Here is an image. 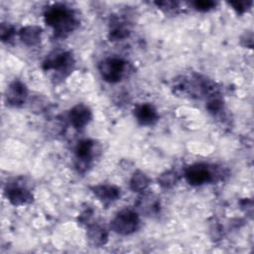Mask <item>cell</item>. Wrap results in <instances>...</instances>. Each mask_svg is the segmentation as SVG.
<instances>
[{
	"label": "cell",
	"instance_id": "cell-1",
	"mask_svg": "<svg viewBox=\"0 0 254 254\" xmlns=\"http://www.w3.org/2000/svg\"><path fill=\"white\" fill-rule=\"evenodd\" d=\"M46 23L59 36H65L76 27V20L71 11L63 5H54L45 14Z\"/></svg>",
	"mask_w": 254,
	"mask_h": 254
},
{
	"label": "cell",
	"instance_id": "cell-2",
	"mask_svg": "<svg viewBox=\"0 0 254 254\" xmlns=\"http://www.w3.org/2000/svg\"><path fill=\"white\" fill-rule=\"evenodd\" d=\"M139 217L137 213L130 209H123L116 214L110 223V227L113 231L127 235L133 233L139 225Z\"/></svg>",
	"mask_w": 254,
	"mask_h": 254
},
{
	"label": "cell",
	"instance_id": "cell-3",
	"mask_svg": "<svg viewBox=\"0 0 254 254\" xmlns=\"http://www.w3.org/2000/svg\"><path fill=\"white\" fill-rule=\"evenodd\" d=\"M125 67L126 63L118 58L105 59L98 65L102 78L108 82L119 81L125 72Z\"/></svg>",
	"mask_w": 254,
	"mask_h": 254
},
{
	"label": "cell",
	"instance_id": "cell-4",
	"mask_svg": "<svg viewBox=\"0 0 254 254\" xmlns=\"http://www.w3.org/2000/svg\"><path fill=\"white\" fill-rule=\"evenodd\" d=\"M185 178L190 185L200 186L212 180V173L204 164H194L185 171Z\"/></svg>",
	"mask_w": 254,
	"mask_h": 254
},
{
	"label": "cell",
	"instance_id": "cell-5",
	"mask_svg": "<svg viewBox=\"0 0 254 254\" xmlns=\"http://www.w3.org/2000/svg\"><path fill=\"white\" fill-rule=\"evenodd\" d=\"M74 64V60L70 53L64 52L58 54L56 57L48 60L44 64L45 69H53L59 73L65 74L70 71Z\"/></svg>",
	"mask_w": 254,
	"mask_h": 254
},
{
	"label": "cell",
	"instance_id": "cell-6",
	"mask_svg": "<svg viewBox=\"0 0 254 254\" xmlns=\"http://www.w3.org/2000/svg\"><path fill=\"white\" fill-rule=\"evenodd\" d=\"M69 120L74 128H83L91 120V111L90 109L83 105L77 104L69 111Z\"/></svg>",
	"mask_w": 254,
	"mask_h": 254
},
{
	"label": "cell",
	"instance_id": "cell-7",
	"mask_svg": "<svg viewBox=\"0 0 254 254\" xmlns=\"http://www.w3.org/2000/svg\"><path fill=\"white\" fill-rule=\"evenodd\" d=\"M27 94H28V91L26 86L21 81L16 80L12 82L7 88L6 98L11 105L18 106L24 103L27 97Z\"/></svg>",
	"mask_w": 254,
	"mask_h": 254
},
{
	"label": "cell",
	"instance_id": "cell-8",
	"mask_svg": "<svg viewBox=\"0 0 254 254\" xmlns=\"http://www.w3.org/2000/svg\"><path fill=\"white\" fill-rule=\"evenodd\" d=\"M134 115L142 125H152L158 120V113L155 107L148 103L137 106L134 110Z\"/></svg>",
	"mask_w": 254,
	"mask_h": 254
},
{
	"label": "cell",
	"instance_id": "cell-9",
	"mask_svg": "<svg viewBox=\"0 0 254 254\" xmlns=\"http://www.w3.org/2000/svg\"><path fill=\"white\" fill-rule=\"evenodd\" d=\"M6 194L8 199L14 205H20L32 198V194L25 188L20 186H11L7 189Z\"/></svg>",
	"mask_w": 254,
	"mask_h": 254
},
{
	"label": "cell",
	"instance_id": "cell-10",
	"mask_svg": "<svg viewBox=\"0 0 254 254\" xmlns=\"http://www.w3.org/2000/svg\"><path fill=\"white\" fill-rule=\"evenodd\" d=\"M94 194L103 202H111L120 196V190L114 186L100 185L93 188Z\"/></svg>",
	"mask_w": 254,
	"mask_h": 254
},
{
	"label": "cell",
	"instance_id": "cell-11",
	"mask_svg": "<svg viewBox=\"0 0 254 254\" xmlns=\"http://www.w3.org/2000/svg\"><path fill=\"white\" fill-rule=\"evenodd\" d=\"M93 151V142L90 140H82L78 142L75 148V155L78 161L85 165L91 160ZM87 166V165H86Z\"/></svg>",
	"mask_w": 254,
	"mask_h": 254
},
{
	"label": "cell",
	"instance_id": "cell-12",
	"mask_svg": "<svg viewBox=\"0 0 254 254\" xmlns=\"http://www.w3.org/2000/svg\"><path fill=\"white\" fill-rule=\"evenodd\" d=\"M41 28L38 26H28L21 30L20 37L25 44L33 46L39 43L41 38Z\"/></svg>",
	"mask_w": 254,
	"mask_h": 254
},
{
	"label": "cell",
	"instance_id": "cell-13",
	"mask_svg": "<svg viewBox=\"0 0 254 254\" xmlns=\"http://www.w3.org/2000/svg\"><path fill=\"white\" fill-rule=\"evenodd\" d=\"M87 238L93 245L100 246L106 242L107 233L105 229H102L99 226H92L87 231Z\"/></svg>",
	"mask_w": 254,
	"mask_h": 254
},
{
	"label": "cell",
	"instance_id": "cell-14",
	"mask_svg": "<svg viewBox=\"0 0 254 254\" xmlns=\"http://www.w3.org/2000/svg\"><path fill=\"white\" fill-rule=\"evenodd\" d=\"M149 184H150L149 178L144 173L138 171L133 175L130 181V188L134 191H141V190H144L149 186Z\"/></svg>",
	"mask_w": 254,
	"mask_h": 254
},
{
	"label": "cell",
	"instance_id": "cell-15",
	"mask_svg": "<svg viewBox=\"0 0 254 254\" xmlns=\"http://www.w3.org/2000/svg\"><path fill=\"white\" fill-rule=\"evenodd\" d=\"M160 185L164 188H170L172 187L176 181H177V176H176V173L170 171V172H167L165 174H163L159 179H158Z\"/></svg>",
	"mask_w": 254,
	"mask_h": 254
},
{
	"label": "cell",
	"instance_id": "cell-16",
	"mask_svg": "<svg viewBox=\"0 0 254 254\" xmlns=\"http://www.w3.org/2000/svg\"><path fill=\"white\" fill-rule=\"evenodd\" d=\"M192 4L198 11H208L215 6V3L212 1H195Z\"/></svg>",
	"mask_w": 254,
	"mask_h": 254
},
{
	"label": "cell",
	"instance_id": "cell-17",
	"mask_svg": "<svg viewBox=\"0 0 254 254\" xmlns=\"http://www.w3.org/2000/svg\"><path fill=\"white\" fill-rule=\"evenodd\" d=\"M222 104H221V100L218 99L217 97H213L211 98L208 103H207V108L209 111L211 112H217L220 110Z\"/></svg>",
	"mask_w": 254,
	"mask_h": 254
},
{
	"label": "cell",
	"instance_id": "cell-18",
	"mask_svg": "<svg viewBox=\"0 0 254 254\" xmlns=\"http://www.w3.org/2000/svg\"><path fill=\"white\" fill-rule=\"evenodd\" d=\"M251 4L252 2H230V5H232L233 8L239 13L246 11Z\"/></svg>",
	"mask_w": 254,
	"mask_h": 254
},
{
	"label": "cell",
	"instance_id": "cell-19",
	"mask_svg": "<svg viewBox=\"0 0 254 254\" xmlns=\"http://www.w3.org/2000/svg\"><path fill=\"white\" fill-rule=\"evenodd\" d=\"M12 34H13V29L11 27H6V28H4V26L2 27L1 38H2L3 41H5L6 39H10Z\"/></svg>",
	"mask_w": 254,
	"mask_h": 254
}]
</instances>
